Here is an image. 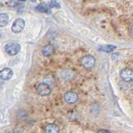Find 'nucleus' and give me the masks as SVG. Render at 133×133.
Returning a JSON list of instances; mask_svg holds the SVG:
<instances>
[{"label":"nucleus","mask_w":133,"mask_h":133,"mask_svg":"<svg viewBox=\"0 0 133 133\" xmlns=\"http://www.w3.org/2000/svg\"><path fill=\"white\" fill-rule=\"evenodd\" d=\"M97 133H111V132L108 131L107 130H99Z\"/></svg>","instance_id":"obj_14"},{"label":"nucleus","mask_w":133,"mask_h":133,"mask_svg":"<svg viewBox=\"0 0 133 133\" xmlns=\"http://www.w3.org/2000/svg\"><path fill=\"white\" fill-rule=\"evenodd\" d=\"M17 3H16V2H8V5H12V6H14L15 4H17Z\"/></svg>","instance_id":"obj_15"},{"label":"nucleus","mask_w":133,"mask_h":133,"mask_svg":"<svg viewBox=\"0 0 133 133\" xmlns=\"http://www.w3.org/2000/svg\"><path fill=\"white\" fill-rule=\"evenodd\" d=\"M48 6H49V8H53V7L59 8V7H60L59 3H57V2H50V3H48Z\"/></svg>","instance_id":"obj_13"},{"label":"nucleus","mask_w":133,"mask_h":133,"mask_svg":"<svg viewBox=\"0 0 133 133\" xmlns=\"http://www.w3.org/2000/svg\"><path fill=\"white\" fill-rule=\"evenodd\" d=\"M116 48L115 46L113 45H107V46H102L101 48H99L100 51H103L105 52H111Z\"/></svg>","instance_id":"obj_11"},{"label":"nucleus","mask_w":133,"mask_h":133,"mask_svg":"<svg viewBox=\"0 0 133 133\" xmlns=\"http://www.w3.org/2000/svg\"><path fill=\"white\" fill-rule=\"evenodd\" d=\"M96 62V59L95 57L91 56V55H87L84 56L82 59H81V63L82 65L83 68H85L87 69H90L92 68Z\"/></svg>","instance_id":"obj_2"},{"label":"nucleus","mask_w":133,"mask_h":133,"mask_svg":"<svg viewBox=\"0 0 133 133\" xmlns=\"http://www.w3.org/2000/svg\"><path fill=\"white\" fill-rule=\"evenodd\" d=\"M24 27H25L24 21L22 18H18L15 20V22L14 23V24H12V31L15 33H18V32H20L21 31H23Z\"/></svg>","instance_id":"obj_6"},{"label":"nucleus","mask_w":133,"mask_h":133,"mask_svg":"<svg viewBox=\"0 0 133 133\" xmlns=\"http://www.w3.org/2000/svg\"><path fill=\"white\" fill-rule=\"evenodd\" d=\"M131 91L133 92V84L131 85Z\"/></svg>","instance_id":"obj_17"},{"label":"nucleus","mask_w":133,"mask_h":133,"mask_svg":"<svg viewBox=\"0 0 133 133\" xmlns=\"http://www.w3.org/2000/svg\"><path fill=\"white\" fill-rule=\"evenodd\" d=\"M37 11H40V12H48L49 10H48V8L44 5V4H40L37 7Z\"/></svg>","instance_id":"obj_12"},{"label":"nucleus","mask_w":133,"mask_h":133,"mask_svg":"<svg viewBox=\"0 0 133 133\" xmlns=\"http://www.w3.org/2000/svg\"><path fill=\"white\" fill-rule=\"evenodd\" d=\"M12 77V71L10 68H3L0 71V79L2 80H9Z\"/></svg>","instance_id":"obj_7"},{"label":"nucleus","mask_w":133,"mask_h":133,"mask_svg":"<svg viewBox=\"0 0 133 133\" xmlns=\"http://www.w3.org/2000/svg\"><path fill=\"white\" fill-rule=\"evenodd\" d=\"M5 51L7 52V53H8L11 56L16 55L17 53H18L20 51V45L18 43H15V42H10V43H8L5 47Z\"/></svg>","instance_id":"obj_1"},{"label":"nucleus","mask_w":133,"mask_h":133,"mask_svg":"<svg viewBox=\"0 0 133 133\" xmlns=\"http://www.w3.org/2000/svg\"><path fill=\"white\" fill-rule=\"evenodd\" d=\"M37 92L40 96H48L51 93V87L47 83H40L37 87Z\"/></svg>","instance_id":"obj_4"},{"label":"nucleus","mask_w":133,"mask_h":133,"mask_svg":"<svg viewBox=\"0 0 133 133\" xmlns=\"http://www.w3.org/2000/svg\"><path fill=\"white\" fill-rule=\"evenodd\" d=\"M8 23V15L7 14H0V27H5Z\"/></svg>","instance_id":"obj_10"},{"label":"nucleus","mask_w":133,"mask_h":133,"mask_svg":"<svg viewBox=\"0 0 133 133\" xmlns=\"http://www.w3.org/2000/svg\"><path fill=\"white\" fill-rule=\"evenodd\" d=\"M120 76L122 80L125 82H133V70L128 68H124L121 71Z\"/></svg>","instance_id":"obj_3"},{"label":"nucleus","mask_w":133,"mask_h":133,"mask_svg":"<svg viewBox=\"0 0 133 133\" xmlns=\"http://www.w3.org/2000/svg\"><path fill=\"white\" fill-rule=\"evenodd\" d=\"M131 34L133 35V25L131 27Z\"/></svg>","instance_id":"obj_16"},{"label":"nucleus","mask_w":133,"mask_h":133,"mask_svg":"<svg viewBox=\"0 0 133 133\" xmlns=\"http://www.w3.org/2000/svg\"><path fill=\"white\" fill-rule=\"evenodd\" d=\"M60 129L55 124H48L45 128V133H59Z\"/></svg>","instance_id":"obj_9"},{"label":"nucleus","mask_w":133,"mask_h":133,"mask_svg":"<svg viewBox=\"0 0 133 133\" xmlns=\"http://www.w3.org/2000/svg\"><path fill=\"white\" fill-rule=\"evenodd\" d=\"M64 99L66 103L74 104L78 101V95L74 91H68L64 95Z\"/></svg>","instance_id":"obj_5"},{"label":"nucleus","mask_w":133,"mask_h":133,"mask_svg":"<svg viewBox=\"0 0 133 133\" xmlns=\"http://www.w3.org/2000/svg\"><path fill=\"white\" fill-rule=\"evenodd\" d=\"M53 52H54V47L51 44L45 45L44 47L42 48V52H43V54L46 57L51 56L53 53Z\"/></svg>","instance_id":"obj_8"}]
</instances>
